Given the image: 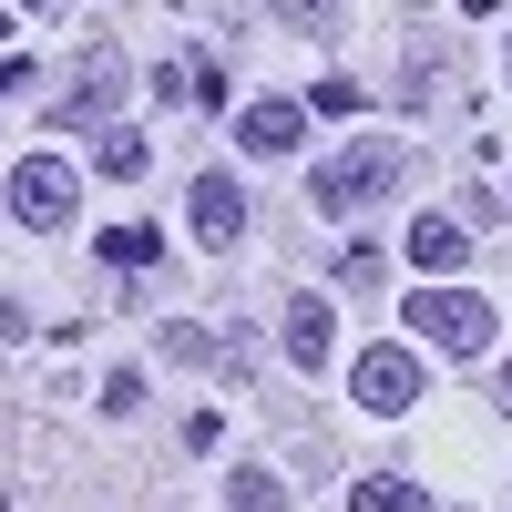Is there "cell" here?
Masks as SVG:
<instances>
[{
  "label": "cell",
  "mask_w": 512,
  "mask_h": 512,
  "mask_svg": "<svg viewBox=\"0 0 512 512\" xmlns=\"http://www.w3.org/2000/svg\"><path fill=\"white\" fill-rule=\"evenodd\" d=\"M72 205H82V164H62V154L11 164V216L21 226H72Z\"/></svg>",
  "instance_id": "277c9868"
},
{
  "label": "cell",
  "mask_w": 512,
  "mask_h": 512,
  "mask_svg": "<svg viewBox=\"0 0 512 512\" xmlns=\"http://www.w3.org/2000/svg\"><path fill=\"white\" fill-rule=\"evenodd\" d=\"M185 216H195V236H205V246H236V236H246V185H236V175H195Z\"/></svg>",
  "instance_id": "5b68a950"
},
{
  "label": "cell",
  "mask_w": 512,
  "mask_h": 512,
  "mask_svg": "<svg viewBox=\"0 0 512 512\" xmlns=\"http://www.w3.org/2000/svg\"><path fill=\"white\" fill-rule=\"evenodd\" d=\"M297 134H308V113H297V103H246V113H236V144H246V154H297Z\"/></svg>",
  "instance_id": "52a82bcc"
},
{
  "label": "cell",
  "mask_w": 512,
  "mask_h": 512,
  "mask_svg": "<svg viewBox=\"0 0 512 512\" xmlns=\"http://www.w3.org/2000/svg\"><path fill=\"white\" fill-rule=\"evenodd\" d=\"M410 267H420V277L472 267V236H461V216H410Z\"/></svg>",
  "instance_id": "8992f818"
},
{
  "label": "cell",
  "mask_w": 512,
  "mask_h": 512,
  "mask_svg": "<svg viewBox=\"0 0 512 512\" xmlns=\"http://www.w3.org/2000/svg\"><path fill=\"white\" fill-rule=\"evenodd\" d=\"M21 82H41V72H31V62L11 52V62H0V103H11V93H21Z\"/></svg>",
  "instance_id": "2e32d148"
},
{
  "label": "cell",
  "mask_w": 512,
  "mask_h": 512,
  "mask_svg": "<svg viewBox=\"0 0 512 512\" xmlns=\"http://www.w3.org/2000/svg\"><path fill=\"white\" fill-rule=\"evenodd\" d=\"M93 175H113V185H134V175H154V154H144V134H103V154H93Z\"/></svg>",
  "instance_id": "8fae6325"
},
{
  "label": "cell",
  "mask_w": 512,
  "mask_h": 512,
  "mask_svg": "<svg viewBox=\"0 0 512 512\" xmlns=\"http://www.w3.org/2000/svg\"><path fill=\"white\" fill-rule=\"evenodd\" d=\"M287 31H338V0H277Z\"/></svg>",
  "instance_id": "5bb4252c"
},
{
  "label": "cell",
  "mask_w": 512,
  "mask_h": 512,
  "mask_svg": "<svg viewBox=\"0 0 512 512\" xmlns=\"http://www.w3.org/2000/svg\"><path fill=\"white\" fill-rule=\"evenodd\" d=\"M349 512H441V502H431V492H420L410 472H369V482L349 492Z\"/></svg>",
  "instance_id": "30bf717a"
},
{
  "label": "cell",
  "mask_w": 512,
  "mask_h": 512,
  "mask_svg": "<svg viewBox=\"0 0 512 512\" xmlns=\"http://www.w3.org/2000/svg\"><path fill=\"white\" fill-rule=\"evenodd\" d=\"M21 328H31V318H21V308H11V297H0V338H21Z\"/></svg>",
  "instance_id": "e0dca14e"
},
{
  "label": "cell",
  "mask_w": 512,
  "mask_h": 512,
  "mask_svg": "<svg viewBox=\"0 0 512 512\" xmlns=\"http://www.w3.org/2000/svg\"><path fill=\"white\" fill-rule=\"evenodd\" d=\"M400 185V144H349V154H328L308 195H318V216H359V205H379Z\"/></svg>",
  "instance_id": "6da1fadb"
},
{
  "label": "cell",
  "mask_w": 512,
  "mask_h": 512,
  "mask_svg": "<svg viewBox=\"0 0 512 512\" xmlns=\"http://www.w3.org/2000/svg\"><path fill=\"white\" fill-rule=\"evenodd\" d=\"M113 93H123V52H93V62H82V82L62 93V123H82V113H113Z\"/></svg>",
  "instance_id": "ba28073f"
},
{
  "label": "cell",
  "mask_w": 512,
  "mask_h": 512,
  "mask_svg": "<svg viewBox=\"0 0 512 512\" xmlns=\"http://www.w3.org/2000/svg\"><path fill=\"white\" fill-rule=\"evenodd\" d=\"M502 400H512V359H502Z\"/></svg>",
  "instance_id": "ac0fdd59"
},
{
  "label": "cell",
  "mask_w": 512,
  "mask_h": 512,
  "mask_svg": "<svg viewBox=\"0 0 512 512\" xmlns=\"http://www.w3.org/2000/svg\"><path fill=\"white\" fill-rule=\"evenodd\" d=\"M420 390H431L420 349H359V359H349V400H359V410H379V420L420 410Z\"/></svg>",
  "instance_id": "3957f363"
},
{
  "label": "cell",
  "mask_w": 512,
  "mask_h": 512,
  "mask_svg": "<svg viewBox=\"0 0 512 512\" xmlns=\"http://www.w3.org/2000/svg\"><path fill=\"white\" fill-rule=\"evenodd\" d=\"M154 246H164L154 226H103V267H144Z\"/></svg>",
  "instance_id": "7c38bea8"
},
{
  "label": "cell",
  "mask_w": 512,
  "mask_h": 512,
  "mask_svg": "<svg viewBox=\"0 0 512 512\" xmlns=\"http://www.w3.org/2000/svg\"><path fill=\"white\" fill-rule=\"evenodd\" d=\"M410 328L431 338V349H451V359H482L492 349V297H472V287H420L410 297Z\"/></svg>",
  "instance_id": "7a4b0ae2"
},
{
  "label": "cell",
  "mask_w": 512,
  "mask_h": 512,
  "mask_svg": "<svg viewBox=\"0 0 512 512\" xmlns=\"http://www.w3.org/2000/svg\"><path fill=\"white\" fill-rule=\"evenodd\" d=\"M308 113H359V82H338V72L308 82Z\"/></svg>",
  "instance_id": "9a60e30c"
},
{
  "label": "cell",
  "mask_w": 512,
  "mask_h": 512,
  "mask_svg": "<svg viewBox=\"0 0 512 512\" xmlns=\"http://www.w3.org/2000/svg\"><path fill=\"white\" fill-rule=\"evenodd\" d=\"M287 359L328 369V297H287Z\"/></svg>",
  "instance_id": "9c48e42d"
},
{
  "label": "cell",
  "mask_w": 512,
  "mask_h": 512,
  "mask_svg": "<svg viewBox=\"0 0 512 512\" xmlns=\"http://www.w3.org/2000/svg\"><path fill=\"white\" fill-rule=\"evenodd\" d=\"M226 512H287V492H277L267 472H236V482H226Z\"/></svg>",
  "instance_id": "4fadbf2b"
}]
</instances>
